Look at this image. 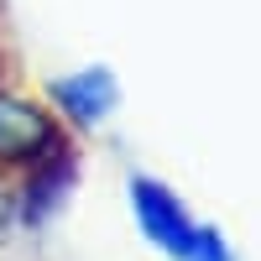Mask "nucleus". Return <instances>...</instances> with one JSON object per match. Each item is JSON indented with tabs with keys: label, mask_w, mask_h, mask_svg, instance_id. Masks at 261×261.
Segmentation results:
<instances>
[{
	"label": "nucleus",
	"mask_w": 261,
	"mask_h": 261,
	"mask_svg": "<svg viewBox=\"0 0 261 261\" xmlns=\"http://www.w3.org/2000/svg\"><path fill=\"white\" fill-rule=\"evenodd\" d=\"M125 193H130V220H136V230H141L167 261H193V251L209 241L214 225L193 220V209H188L162 178L136 172V178L125 183Z\"/></svg>",
	"instance_id": "nucleus-1"
},
{
	"label": "nucleus",
	"mask_w": 261,
	"mask_h": 261,
	"mask_svg": "<svg viewBox=\"0 0 261 261\" xmlns=\"http://www.w3.org/2000/svg\"><path fill=\"white\" fill-rule=\"evenodd\" d=\"M68 146V125L53 115V105H37L16 89H0V167L27 172L37 162L58 157Z\"/></svg>",
	"instance_id": "nucleus-2"
},
{
	"label": "nucleus",
	"mask_w": 261,
	"mask_h": 261,
	"mask_svg": "<svg viewBox=\"0 0 261 261\" xmlns=\"http://www.w3.org/2000/svg\"><path fill=\"white\" fill-rule=\"evenodd\" d=\"M47 105L68 130H99L120 110V79L105 63H84V68L47 79Z\"/></svg>",
	"instance_id": "nucleus-3"
},
{
	"label": "nucleus",
	"mask_w": 261,
	"mask_h": 261,
	"mask_svg": "<svg viewBox=\"0 0 261 261\" xmlns=\"http://www.w3.org/2000/svg\"><path fill=\"white\" fill-rule=\"evenodd\" d=\"M16 230V172L0 167V235Z\"/></svg>",
	"instance_id": "nucleus-4"
},
{
	"label": "nucleus",
	"mask_w": 261,
	"mask_h": 261,
	"mask_svg": "<svg viewBox=\"0 0 261 261\" xmlns=\"http://www.w3.org/2000/svg\"><path fill=\"white\" fill-rule=\"evenodd\" d=\"M193 261H241V256H235V246L225 241V230L214 225V230H209V241H204L199 251H193Z\"/></svg>",
	"instance_id": "nucleus-5"
}]
</instances>
